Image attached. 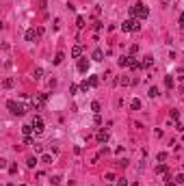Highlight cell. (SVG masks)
Returning a JSON list of instances; mask_svg holds the SVG:
<instances>
[{
    "label": "cell",
    "instance_id": "4316f807",
    "mask_svg": "<svg viewBox=\"0 0 184 186\" xmlns=\"http://www.w3.org/2000/svg\"><path fill=\"white\" fill-rule=\"evenodd\" d=\"M91 110H93V113H100V102H93L91 104Z\"/></svg>",
    "mask_w": 184,
    "mask_h": 186
},
{
    "label": "cell",
    "instance_id": "7402d4cb",
    "mask_svg": "<svg viewBox=\"0 0 184 186\" xmlns=\"http://www.w3.org/2000/svg\"><path fill=\"white\" fill-rule=\"evenodd\" d=\"M156 160H158V162H165V160H167V152H160L158 156H156Z\"/></svg>",
    "mask_w": 184,
    "mask_h": 186
},
{
    "label": "cell",
    "instance_id": "7a4b0ae2",
    "mask_svg": "<svg viewBox=\"0 0 184 186\" xmlns=\"http://www.w3.org/2000/svg\"><path fill=\"white\" fill-rule=\"evenodd\" d=\"M7 106H9V110L13 115H19V117H22V115L26 113V108L22 106V104H17V102H13V100H9V102H7Z\"/></svg>",
    "mask_w": 184,
    "mask_h": 186
},
{
    "label": "cell",
    "instance_id": "ffe728a7",
    "mask_svg": "<svg viewBox=\"0 0 184 186\" xmlns=\"http://www.w3.org/2000/svg\"><path fill=\"white\" fill-rule=\"evenodd\" d=\"M26 165H28V167H30V169H33V167H35V165H37V158H35V156H30V158H28V160H26Z\"/></svg>",
    "mask_w": 184,
    "mask_h": 186
},
{
    "label": "cell",
    "instance_id": "277c9868",
    "mask_svg": "<svg viewBox=\"0 0 184 186\" xmlns=\"http://www.w3.org/2000/svg\"><path fill=\"white\" fill-rule=\"evenodd\" d=\"M78 72H80V74H87V72H89V61H87V59H80V61H78Z\"/></svg>",
    "mask_w": 184,
    "mask_h": 186
},
{
    "label": "cell",
    "instance_id": "52a82bcc",
    "mask_svg": "<svg viewBox=\"0 0 184 186\" xmlns=\"http://www.w3.org/2000/svg\"><path fill=\"white\" fill-rule=\"evenodd\" d=\"M130 61H132V56H121L117 63H119V67H130Z\"/></svg>",
    "mask_w": 184,
    "mask_h": 186
},
{
    "label": "cell",
    "instance_id": "30bf717a",
    "mask_svg": "<svg viewBox=\"0 0 184 186\" xmlns=\"http://www.w3.org/2000/svg\"><path fill=\"white\" fill-rule=\"evenodd\" d=\"M63 59H65V54H63V52H56V56H54L52 63H54V65H61V63H63Z\"/></svg>",
    "mask_w": 184,
    "mask_h": 186
},
{
    "label": "cell",
    "instance_id": "e0dca14e",
    "mask_svg": "<svg viewBox=\"0 0 184 186\" xmlns=\"http://www.w3.org/2000/svg\"><path fill=\"white\" fill-rule=\"evenodd\" d=\"M139 67H143V63H139L136 59H132L130 61V69H139Z\"/></svg>",
    "mask_w": 184,
    "mask_h": 186
},
{
    "label": "cell",
    "instance_id": "4dcf8cb0",
    "mask_svg": "<svg viewBox=\"0 0 184 186\" xmlns=\"http://www.w3.org/2000/svg\"><path fill=\"white\" fill-rule=\"evenodd\" d=\"M76 26H78V28H83V26H85V17H78V20H76Z\"/></svg>",
    "mask_w": 184,
    "mask_h": 186
},
{
    "label": "cell",
    "instance_id": "603a6c76",
    "mask_svg": "<svg viewBox=\"0 0 184 186\" xmlns=\"http://www.w3.org/2000/svg\"><path fill=\"white\" fill-rule=\"evenodd\" d=\"M41 162H46V165H50V162H52V156H50V154H44V156H41Z\"/></svg>",
    "mask_w": 184,
    "mask_h": 186
},
{
    "label": "cell",
    "instance_id": "836d02e7",
    "mask_svg": "<svg viewBox=\"0 0 184 186\" xmlns=\"http://www.w3.org/2000/svg\"><path fill=\"white\" fill-rule=\"evenodd\" d=\"M180 28H184V13L180 15Z\"/></svg>",
    "mask_w": 184,
    "mask_h": 186
},
{
    "label": "cell",
    "instance_id": "8992f818",
    "mask_svg": "<svg viewBox=\"0 0 184 186\" xmlns=\"http://www.w3.org/2000/svg\"><path fill=\"white\" fill-rule=\"evenodd\" d=\"M147 15H150V9H147L145 5H141V2H139V20H145Z\"/></svg>",
    "mask_w": 184,
    "mask_h": 186
},
{
    "label": "cell",
    "instance_id": "d6986e66",
    "mask_svg": "<svg viewBox=\"0 0 184 186\" xmlns=\"http://www.w3.org/2000/svg\"><path fill=\"white\" fill-rule=\"evenodd\" d=\"M130 15H132V17H139V5L130 7Z\"/></svg>",
    "mask_w": 184,
    "mask_h": 186
},
{
    "label": "cell",
    "instance_id": "d6a6232c",
    "mask_svg": "<svg viewBox=\"0 0 184 186\" xmlns=\"http://www.w3.org/2000/svg\"><path fill=\"white\" fill-rule=\"evenodd\" d=\"M178 78H180V80H184V67H182V69H178Z\"/></svg>",
    "mask_w": 184,
    "mask_h": 186
},
{
    "label": "cell",
    "instance_id": "9a60e30c",
    "mask_svg": "<svg viewBox=\"0 0 184 186\" xmlns=\"http://www.w3.org/2000/svg\"><path fill=\"white\" fill-rule=\"evenodd\" d=\"M22 132H24V136H30V132H35L33 126H22Z\"/></svg>",
    "mask_w": 184,
    "mask_h": 186
},
{
    "label": "cell",
    "instance_id": "484cf974",
    "mask_svg": "<svg viewBox=\"0 0 184 186\" xmlns=\"http://www.w3.org/2000/svg\"><path fill=\"white\" fill-rule=\"evenodd\" d=\"M24 145H35V138L33 136H24Z\"/></svg>",
    "mask_w": 184,
    "mask_h": 186
},
{
    "label": "cell",
    "instance_id": "cb8c5ba5",
    "mask_svg": "<svg viewBox=\"0 0 184 186\" xmlns=\"http://www.w3.org/2000/svg\"><path fill=\"white\" fill-rule=\"evenodd\" d=\"M121 84H124V87H128V84H132V80L128 78V76H121Z\"/></svg>",
    "mask_w": 184,
    "mask_h": 186
},
{
    "label": "cell",
    "instance_id": "4fadbf2b",
    "mask_svg": "<svg viewBox=\"0 0 184 186\" xmlns=\"http://www.w3.org/2000/svg\"><path fill=\"white\" fill-rule=\"evenodd\" d=\"M13 84H15V80H13V78H5V82H2V87H5V89H11Z\"/></svg>",
    "mask_w": 184,
    "mask_h": 186
},
{
    "label": "cell",
    "instance_id": "ba28073f",
    "mask_svg": "<svg viewBox=\"0 0 184 186\" xmlns=\"http://www.w3.org/2000/svg\"><path fill=\"white\" fill-rule=\"evenodd\" d=\"M35 37H37V30H35V28L26 30V41H35Z\"/></svg>",
    "mask_w": 184,
    "mask_h": 186
},
{
    "label": "cell",
    "instance_id": "ac0fdd59",
    "mask_svg": "<svg viewBox=\"0 0 184 186\" xmlns=\"http://www.w3.org/2000/svg\"><path fill=\"white\" fill-rule=\"evenodd\" d=\"M156 173H160V175H167V167H165V165H158V167H156Z\"/></svg>",
    "mask_w": 184,
    "mask_h": 186
},
{
    "label": "cell",
    "instance_id": "9c48e42d",
    "mask_svg": "<svg viewBox=\"0 0 184 186\" xmlns=\"http://www.w3.org/2000/svg\"><path fill=\"white\" fill-rule=\"evenodd\" d=\"M80 54H83V45H74V48H72V56H74V59H78Z\"/></svg>",
    "mask_w": 184,
    "mask_h": 186
},
{
    "label": "cell",
    "instance_id": "7c38bea8",
    "mask_svg": "<svg viewBox=\"0 0 184 186\" xmlns=\"http://www.w3.org/2000/svg\"><path fill=\"white\" fill-rule=\"evenodd\" d=\"M41 76H44V69H41V67H35V72H33V78H35V80H39Z\"/></svg>",
    "mask_w": 184,
    "mask_h": 186
},
{
    "label": "cell",
    "instance_id": "f546056e",
    "mask_svg": "<svg viewBox=\"0 0 184 186\" xmlns=\"http://www.w3.org/2000/svg\"><path fill=\"white\" fill-rule=\"evenodd\" d=\"M33 149H35V152H44V145H39V143H35V145H33Z\"/></svg>",
    "mask_w": 184,
    "mask_h": 186
},
{
    "label": "cell",
    "instance_id": "3957f363",
    "mask_svg": "<svg viewBox=\"0 0 184 186\" xmlns=\"http://www.w3.org/2000/svg\"><path fill=\"white\" fill-rule=\"evenodd\" d=\"M33 130H35V132H44V119H41V117H33Z\"/></svg>",
    "mask_w": 184,
    "mask_h": 186
},
{
    "label": "cell",
    "instance_id": "6da1fadb",
    "mask_svg": "<svg viewBox=\"0 0 184 186\" xmlns=\"http://www.w3.org/2000/svg\"><path fill=\"white\" fill-rule=\"evenodd\" d=\"M139 20H134V17H132V20H126V22H121V30H126V33H136V30H139Z\"/></svg>",
    "mask_w": 184,
    "mask_h": 186
},
{
    "label": "cell",
    "instance_id": "1f68e13d",
    "mask_svg": "<svg viewBox=\"0 0 184 186\" xmlns=\"http://www.w3.org/2000/svg\"><path fill=\"white\" fill-rule=\"evenodd\" d=\"M175 182H178V184H184V175H182V173H180V175L175 177Z\"/></svg>",
    "mask_w": 184,
    "mask_h": 186
},
{
    "label": "cell",
    "instance_id": "5bb4252c",
    "mask_svg": "<svg viewBox=\"0 0 184 186\" xmlns=\"http://www.w3.org/2000/svg\"><path fill=\"white\" fill-rule=\"evenodd\" d=\"M104 59V52H102V50H95V52H93V61H102Z\"/></svg>",
    "mask_w": 184,
    "mask_h": 186
},
{
    "label": "cell",
    "instance_id": "d4e9b609",
    "mask_svg": "<svg viewBox=\"0 0 184 186\" xmlns=\"http://www.w3.org/2000/svg\"><path fill=\"white\" fill-rule=\"evenodd\" d=\"M165 84H167V89H171V87H173V78H171V76H167V78H165Z\"/></svg>",
    "mask_w": 184,
    "mask_h": 186
},
{
    "label": "cell",
    "instance_id": "e575fe53",
    "mask_svg": "<svg viewBox=\"0 0 184 186\" xmlns=\"http://www.w3.org/2000/svg\"><path fill=\"white\" fill-rule=\"evenodd\" d=\"M117 186H128V182L126 180H119V182H117Z\"/></svg>",
    "mask_w": 184,
    "mask_h": 186
},
{
    "label": "cell",
    "instance_id": "d590c367",
    "mask_svg": "<svg viewBox=\"0 0 184 186\" xmlns=\"http://www.w3.org/2000/svg\"><path fill=\"white\" fill-rule=\"evenodd\" d=\"M167 186H178V182H169L167 180Z\"/></svg>",
    "mask_w": 184,
    "mask_h": 186
},
{
    "label": "cell",
    "instance_id": "8d00e7d4",
    "mask_svg": "<svg viewBox=\"0 0 184 186\" xmlns=\"http://www.w3.org/2000/svg\"><path fill=\"white\" fill-rule=\"evenodd\" d=\"M19 186H24V184H19Z\"/></svg>",
    "mask_w": 184,
    "mask_h": 186
},
{
    "label": "cell",
    "instance_id": "5b68a950",
    "mask_svg": "<svg viewBox=\"0 0 184 186\" xmlns=\"http://www.w3.org/2000/svg\"><path fill=\"white\" fill-rule=\"evenodd\" d=\"M95 141L97 143H106L108 141V130H100V132L95 134Z\"/></svg>",
    "mask_w": 184,
    "mask_h": 186
},
{
    "label": "cell",
    "instance_id": "8fae6325",
    "mask_svg": "<svg viewBox=\"0 0 184 186\" xmlns=\"http://www.w3.org/2000/svg\"><path fill=\"white\" fill-rule=\"evenodd\" d=\"M152 65H154V56H150V54H147L145 59H143V67H152Z\"/></svg>",
    "mask_w": 184,
    "mask_h": 186
},
{
    "label": "cell",
    "instance_id": "f1b7e54d",
    "mask_svg": "<svg viewBox=\"0 0 184 186\" xmlns=\"http://www.w3.org/2000/svg\"><path fill=\"white\" fill-rule=\"evenodd\" d=\"M156 95H158V87H152L150 89V98H156Z\"/></svg>",
    "mask_w": 184,
    "mask_h": 186
},
{
    "label": "cell",
    "instance_id": "2e32d148",
    "mask_svg": "<svg viewBox=\"0 0 184 186\" xmlns=\"http://www.w3.org/2000/svg\"><path fill=\"white\" fill-rule=\"evenodd\" d=\"M130 108H132V110H139V108H141V100H132V102H130Z\"/></svg>",
    "mask_w": 184,
    "mask_h": 186
},
{
    "label": "cell",
    "instance_id": "44dd1931",
    "mask_svg": "<svg viewBox=\"0 0 184 186\" xmlns=\"http://www.w3.org/2000/svg\"><path fill=\"white\" fill-rule=\"evenodd\" d=\"M97 82H100L97 76H91V78H89V84H91V87H97Z\"/></svg>",
    "mask_w": 184,
    "mask_h": 186
},
{
    "label": "cell",
    "instance_id": "83f0119b",
    "mask_svg": "<svg viewBox=\"0 0 184 186\" xmlns=\"http://www.w3.org/2000/svg\"><path fill=\"white\" fill-rule=\"evenodd\" d=\"M89 87H91V84H89V82H87V80H85V82H83V84H80V91H85V93H87V91H89Z\"/></svg>",
    "mask_w": 184,
    "mask_h": 186
}]
</instances>
